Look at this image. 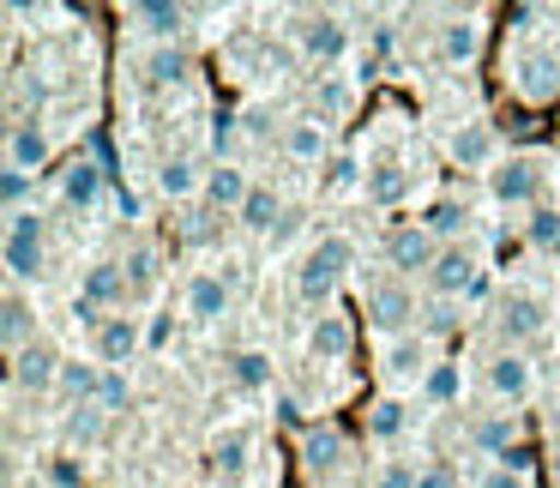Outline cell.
<instances>
[{"mask_svg": "<svg viewBox=\"0 0 560 488\" xmlns=\"http://www.w3.org/2000/svg\"><path fill=\"white\" fill-rule=\"evenodd\" d=\"M194 7H182V0H133L121 13L127 37H139L145 49H163V43H182V31L194 25Z\"/></svg>", "mask_w": 560, "mask_h": 488, "instance_id": "cell-9", "label": "cell"}, {"mask_svg": "<svg viewBox=\"0 0 560 488\" xmlns=\"http://www.w3.org/2000/svg\"><path fill=\"white\" fill-rule=\"evenodd\" d=\"M362 307H368V326H374L380 338H410V332L422 326V295H416V283L392 278V271H380V278L362 283Z\"/></svg>", "mask_w": 560, "mask_h": 488, "instance_id": "cell-3", "label": "cell"}, {"mask_svg": "<svg viewBox=\"0 0 560 488\" xmlns=\"http://www.w3.org/2000/svg\"><path fill=\"white\" fill-rule=\"evenodd\" d=\"M434 362L440 356H434V344H428L422 332H410V338H386V350H380V380H386L392 398H404V392L416 398Z\"/></svg>", "mask_w": 560, "mask_h": 488, "instance_id": "cell-8", "label": "cell"}, {"mask_svg": "<svg viewBox=\"0 0 560 488\" xmlns=\"http://www.w3.org/2000/svg\"><path fill=\"white\" fill-rule=\"evenodd\" d=\"M37 338H43V326H37V302H31V290L7 283V295H0V344H7V356L31 350Z\"/></svg>", "mask_w": 560, "mask_h": 488, "instance_id": "cell-20", "label": "cell"}, {"mask_svg": "<svg viewBox=\"0 0 560 488\" xmlns=\"http://www.w3.org/2000/svg\"><path fill=\"white\" fill-rule=\"evenodd\" d=\"M416 422V398H374L368 404V440H398L404 428Z\"/></svg>", "mask_w": 560, "mask_h": 488, "instance_id": "cell-31", "label": "cell"}, {"mask_svg": "<svg viewBox=\"0 0 560 488\" xmlns=\"http://www.w3.org/2000/svg\"><path fill=\"white\" fill-rule=\"evenodd\" d=\"M182 307H187V319H199V326L223 319L235 307L230 278H223V271H194V278H187V290H182Z\"/></svg>", "mask_w": 560, "mask_h": 488, "instance_id": "cell-23", "label": "cell"}, {"mask_svg": "<svg viewBox=\"0 0 560 488\" xmlns=\"http://www.w3.org/2000/svg\"><path fill=\"white\" fill-rule=\"evenodd\" d=\"M97 386H103V362L97 356H85V362H79V356H67V368H61V398L73 404H97Z\"/></svg>", "mask_w": 560, "mask_h": 488, "instance_id": "cell-32", "label": "cell"}, {"mask_svg": "<svg viewBox=\"0 0 560 488\" xmlns=\"http://www.w3.org/2000/svg\"><path fill=\"white\" fill-rule=\"evenodd\" d=\"M0 259H7V283H37L49 271V218L43 211H13L7 235H0Z\"/></svg>", "mask_w": 560, "mask_h": 488, "instance_id": "cell-4", "label": "cell"}, {"mask_svg": "<svg viewBox=\"0 0 560 488\" xmlns=\"http://www.w3.org/2000/svg\"><path fill=\"white\" fill-rule=\"evenodd\" d=\"M548 175H555V163H548L542 151H506V158L482 175V182H488V199H494V206L536 211L548 199Z\"/></svg>", "mask_w": 560, "mask_h": 488, "instance_id": "cell-2", "label": "cell"}, {"mask_svg": "<svg viewBox=\"0 0 560 488\" xmlns=\"http://www.w3.org/2000/svg\"><path fill=\"white\" fill-rule=\"evenodd\" d=\"M416 488H464V470L452 458H422V483Z\"/></svg>", "mask_w": 560, "mask_h": 488, "instance_id": "cell-45", "label": "cell"}, {"mask_svg": "<svg viewBox=\"0 0 560 488\" xmlns=\"http://www.w3.org/2000/svg\"><path fill=\"white\" fill-rule=\"evenodd\" d=\"M428 290H434L440 302H470V295L482 290V254H476L470 242L446 247V254H440V266L428 271Z\"/></svg>", "mask_w": 560, "mask_h": 488, "instance_id": "cell-13", "label": "cell"}, {"mask_svg": "<svg viewBox=\"0 0 560 488\" xmlns=\"http://www.w3.org/2000/svg\"><path fill=\"white\" fill-rule=\"evenodd\" d=\"M283 211H290V206H283L278 187H271V182H254V194H247V206L235 211V223H242L247 235H266V242H271V230L283 223Z\"/></svg>", "mask_w": 560, "mask_h": 488, "instance_id": "cell-29", "label": "cell"}, {"mask_svg": "<svg viewBox=\"0 0 560 488\" xmlns=\"http://www.w3.org/2000/svg\"><path fill=\"white\" fill-rule=\"evenodd\" d=\"M476 488H530L524 483V452H512L506 464H488V470L476 476Z\"/></svg>", "mask_w": 560, "mask_h": 488, "instance_id": "cell-44", "label": "cell"}, {"mask_svg": "<svg viewBox=\"0 0 560 488\" xmlns=\"http://www.w3.org/2000/svg\"><path fill=\"white\" fill-rule=\"evenodd\" d=\"M43 483L49 488H85V458H79V452H49V458H43Z\"/></svg>", "mask_w": 560, "mask_h": 488, "instance_id": "cell-42", "label": "cell"}, {"mask_svg": "<svg viewBox=\"0 0 560 488\" xmlns=\"http://www.w3.org/2000/svg\"><path fill=\"white\" fill-rule=\"evenodd\" d=\"M295 458H302V470L314 476V483H331V476L350 464V434H343L338 422H314L295 440Z\"/></svg>", "mask_w": 560, "mask_h": 488, "instance_id": "cell-14", "label": "cell"}, {"mask_svg": "<svg viewBox=\"0 0 560 488\" xmlns=\"http://www.w3.org/2000/svg\"><path fill=\"white\" fill-rule=\"evenodd\" d=\"M49 163H55V133L37 115H13V121H7V170L43 175Z\"/></svg>", "mask_w": 560, "mask_h": 488, "instance_id": "cell-15", "label": "cell"}, {"mask_svg": "<svg viewBox=\"0 0 560 488\" xmlns=\"http://www.w3.org/2000/svg\"><path fill=\"white\" fill-rule=\"evenodd\" d=\"M506 85H512V97H524V103H555L560 97V55L548 49V43L518 37L506 49Z\"/></svg>", "mask_w": 560, "mask_h": 488, "instance_id": "cell-6", "label": "cell"}, {"mask_svg": "<svg viewBox=\"0 0 560 488\" xmlns=\"http://www.w3.org/2000/svg\"><path fill=\"white\" fill-rule=\"evenodd\" d=\"M482 37H488L482 13H446V25L434 31V49L446 67H470L476 55H482Z\"/></svg>", "mask_w": 560, "mask_h": 488, "instance_id": "cell-21", "label": "cell"}, {"mask_svg": "<svg viewBox=\"0 0 560 488\" xmlns=\"http://www.w3.org/2000/svg\"><path fill=\"white\" fill-rule=\"evenodd\" d=\"M548 319H555V302H548L542 290H530V283H506V290H494V302H488V326H494L500 350L536 344L548 332Z\"/></svg>", "mask_w": 560, "mask_h": 488, "instance_id": "cell-1", "label": "cell"}, {"mask_svg": "<svg viewBox=\"0 0 560 488\" xmlns=\"http://www.w3.org/2000/svg\"><path fill=\"white\" fill-rule=\"evenodd\" d=\"M350 350H355V319L350 314H314L307 319V356L314 362H326V368H338V362H350Z\"/></svg>", "mask_w": 560, "mask_h": 488, "instance_id": "cell-19", "label": "cell"}, {"mask_svg": "<svg viewBox=\"0 0 560 488\" xmlns=\"http://www.w3.org/2000/svg\"><path fill=\"white\" fill-rule=\"evenodd\" d=\"M247 194H254V175H247V163L223 158V163H211V170H206V206H211V211L235 218V211L247 206Z\"/></svg>", "mask_w": 560, "mask_h": 488, "instance_id": "cell-24", "label": "cell"}, {"mask_svg": "<svg viewBox=\"0 0 560 488\" xmlns=\"http://www.w3.org/2000/svg\"><path fill=\"white\" fill-rule=\"evenodd\" d=\"M206 170L211 163H199V158H163V170H158V194L163 199H206Z\"/></svg>", "mask_w": 560, "mask_h": 488, "instance_id": "cell-28", "label": "cell"}, {"mask_svg": "<svg viewBox=\"0 0 560 488\" xmlns=\"http://www.w3.org/2000/svg\"><path fill=\"white\" fill-rule=\"evenodd\" d=\"M555 19H560V7H555Z\"/></svg>", "mask_w": 560, "mask_h": 488, "instance_id": "cell-49", "label": "cell"}, {"mask_svg": "<svg viewBox=\"0 0 560 488\" xmlns=\"http://www.w3.org/2000/svg\"><path fill=\"white\" fill-rule=\"evenodd\" d=\"M446 158L458 163V170H476V175H488L500 158H506V151H500V133H494V121H482V115H476V121H458V127H452V139H446Z\"/></svg>", "mask_w": 560, "mask_h": 488, "instance_id": "cell-16", "label": "cell"}, {"mask_svg": "<svg viewBox=\"0 0 560 488\" xmlns=\"http://www.w3.org/2000/svg\"><path fill=\"white\" fill-rule=\"evenodd\" d=\"M145 344H151V332L139 314H109L91 332V356H97L103 368H133L139 356H145Z\"/></svg>", "mask_w": 560, "mask_h": 488, "instance_id": "cell-11", "label": "cell"}, {"mask_svg": "<svg viewBox=\"0 0 560 488\" xmlns=\"http://www.w3.org/2000/svg\"><path fill=\"white\" fill-rule=\"evenodd\" d=\"M440 254H446V242H440V235L428 230L422 218L392 223V230H386V242H380V259H386V271H392V278H404V283L428 278V271L440 266Z\"/></svg>", "mask_w": 560, "mask_h": 488, "instance_id": "cell-5", "label": "cell"}, {"mask_svg": "<svg viewBox=\"0 0 560 488\" xmlns=\"http://www.w3.org/2000/svg\"><path fill=\"white\" fill-rule=\"evenodd\" d=\"M278 151L290 163H302V170H319V163L331 158V127L319 121V115H290V121L278 127Z\"/></svg>", "mask_w": 560, "mask_h": 488, "instance_id": "cell-17", "label": "cell"}, {"mask_svg": "<svg viewBox=\"0 0 560 488\" xmlns=\"http://www.w3.org/2000/svg\"><path fill=\"white\" fill-rule=\"evenodd\" d=\"M103 428H109V416H103L97 404H79V410H67V440H73V446H97Z\"/></svg>", "mask_w": 560, "mask_h": 488, "instance_id": "cell-41", "label": "cell"}, {"mask_svg": "<svg viewBox=\"0 0 560 488\" xmlns=\"http://www.w3.org/2000/svg\"><path fill=\"white\" fill-rule=\"evenodd\" d=\"M458 398H464V362H446V356H440V362L428 368L416 404H428V410H446V404H458Z\"/></svg>", "mask_w": 560, "mask_h": 488, "instance_id": "cell-30", "label": "cell"}, {"mask_svg": "<svg viewBox=\"0 0 560 488\" xmlns=\"http://www.w3.org/2000/svg\"><path fill=\"white\" fill-rule=\"evenodd\" d=\"M230 380L242 392H271V380H278V374H271V356L266 350H235L230 356Z\"/></svg>", "mask_w": 560, "mask_h": 488, "instance_id": "cell-35", "label": "cell"}, {"mask_svg": "<svg viewBox=\"0 0 560 488\" xmlns=\"http://www.w3.org/2000/svg\"><path fill=\"white\" fill-rule=\"evenodd\" d=\"M97 410H103V416H121V410H133V374H127V368H103Z\"/></svg>", "mask_w": 560, "mask_h": 488, "instance_id": "cell-38", "label": "cell"}, {"mask_svg": "<svg viewBox=\"0 0 560 488\" xmlns=\"http://www.w3.org/2000/svg\"><path fill=\"white\" fill-rule=\"evenodd\" d=\"M290 43L302 49V61H307V67L331 73V67H338L343 55H350V25H343V13H295Z\"/></svg>", "mask_w": 560, "mask_h": 488, "instance_id": "cell-7", "label": "cell"}, {"mask_svg": "<svg viewBox=\"0 0 560 488\" xmlns=\"http://www.w3.org/2000/svg\"><path fill=\"white\" fill-rule=\"evenodd\" d=\"M278 422H290V428H302V434H307V428H314V422H302V404H295V398H290V392H278Z\"/></svg>", "mask_w": 560, "mask_h": 488, "instance_id": "cell-47", "label": "cell"}, {"mask_svg": "<svg viewBox=\"0 0 560 488\" xmlns=\"http://www.w3.org/2000/svg\"><path fill=\"white\" fill-rule=\"evenodd\" d=\"M0 206H7V218H13V211H37V175L0 170Z\"/></svg>", "mask_w": 560, "mask_h": 488, "instance_id": "cell-39", "label": "cell"}, {"mask_svg": "<svg viewBox=\"0 0 560 488\" xmlns=\"http://www.w3.org/2000/svg\"><path fill=\"white\" fill-rule=\"evenodd\" d=\"M314 103H319V121H343V115H350V103H355V91L350 85H338V79L331 73H319V85H314Z\"/></svg>", "mask_w": 560, "mask_h": 488, "instance_id": "cell-40", "label": "cell"}, {"mask_svg": "<svg viewBox=\"0 0 560 488\" xmlns=\"http://www.w3.org/2000/svg\"><path fill=\"white\" fill-rule=\"evenodd\" d=\"M103 194H109V170H103L97 158H79V163H67V170H61V206L97 211Z\"/></svg>", "mask_w": 560, "mask_h": 488, "instance_id": "cell-25", "label": "cell"}, {"mask_svg": "<svg viewBox=\"0 0 560 488\" xmlns=\"http://www.w3.org/2000/svg\"><path fill=\"white\" fill-rule=\"evenodd\" d=\"M458 319H464V302H440V295H434V302H422V326H416V332L440 350V338H452Z\"/></svg>", "mask_w": 560, "mask_h": 488, "instance_id": "cell-37", "label": "cell"}, {"mask_svg": "<svg viewBox=\"0 0 560 488\" xmlns=\"http://www.w3.org/2000/svg\"><path fill=\"white\" fill-rule=\"evenodd\" d=\"M127 295H133V278H127L121 259H91L85 278H79V302H91L103 314V307H127Z\"/></svg>", "mask_w": 560, "mask_h": 488, "instance_id": "cell-22", "label": "cell"}, {"mask_svg": "<svg viewBox=\"0 0 560 488\" xmlns=\"http://www.w3.org/2000/svg\"><path fill=\"white\" fill-rule=\"evenodd\" d=\"M422 223H428V230H434L446 247H458L464 235H470V206H464V199H434V206L422 211Z\"/></svg>", "mask_w": 560, "mask_h": 488, "instance_id": "cell-34", "label": "cell"}, {"mask_svg": "<svg viewBox=\"0 0 560 488\" xmlns=\"http://www.w3.org/2000/svg\"><path fill=\"white\" fill-rule=\"evenodd\" d=\"M512 440H518V410H482V416L464 422V446H470L476 458L506 464L512 458Z\"/></svg>", "mask_w": 560, "mask_h": 488, "instance_id": "cell-18", "label": "cell"}, {"mask_svg": "<svg viewBox=\"0 0 560 488\" xmlns=\"http://www.w3.org/2000/svg\"><path fill=\"white\" fill-rule=\"evenodd\" d=\"M416 483H422V464L416 458H380L374 488H416Z\"/></svg>", "mask_w": 560, "mask_h": 488, "instance_id": "cell-43", "label": "cell"}, {"mask_svg": "<svg viewBox=\"0 0 560 488\" xmlns=\"http://www.w3.org/2000/svg\"><path fill=\"white\" fill-rule=\"evenodd\" d=\"M404 194H410V175H404L398 163H374V170L362 175V199H368V206H380V211L398 206Z\"/></svg>", "mask_w": 560, "mask_h": 488, "instance_id": "cell-33", "label": "cell"}, {"mask_svg": "<svg viewBox=\"0 0 560 488\" xmlns=\"http://www.w3.org/2000/svg\"><path fill=\"white\" fill-rule=\"evenodd\" d=\"M482 386H488V398H494L500 410H506V404L518 410V404L536 392V362L524 350H494L488 368H482Z\"/></svg>", "mask_w": 560, "mask_h": 488, "instance_id": "cell-12", "label": "cell"}, {"mask_svg": "<svg viewBox=\"0 0 560 488\" xmlns=\"http://www.w3.org/2000/svg\"><path fill=\"white\" fill-rule=\"evenodd\" d=\"M61 368H67V356L55 350L49 338H37L31 350H19L13 362H7V386H13V398H49V392H61Z\"/></svg>", "mask_w": 560, "mask_h": 488, "instance_id": "cell-10", "label": "cell"}, {"mask_svg": "<svg viewBox=\"0 0 560 488\" xmlns=\"http://www.w3.org/2000/svg\"><path fill=\"white\" fill-rule=\"evenodd\" d=\"M548 476H555V488H560V446L548 452Z\"/></svg>", "mask_w": 560, "mask_h": 488, "instance_id": "cell-48", "label": "cell"}, {"mask_svg": "<svg viewBox=\"0 0 560 488\" xmlns=\"http://www.w3.org/2000/svg\"><path fill=\"white\" fill-rule=\"evenodd\" d=\"M247 470H254V440H247L242 428H223V434L211 440V476L235 488Z\"/></svg>", "mask_w": 560, "mask_h": 488, "instance_id": "cell-27", "label": "cell"}, {"mask_svg": "<svg viewBox=\"0 0 560 488\" xmlns=\"http://www.w3.org/2000/svg\"><path fill=\"white\" fill-rule=\"evenodd\" d=\"M139 73H145L151 91H175V85H194V55L182 43H163V49H139Z\"/></svg>", "mask_w": 560, "mask_h": 488, "instance_id": "cell-26", "label": "cell"}, {"mask_svg": "<svg viewBox=\"0 0 560 488\" xmlns=\"http://www.w3.org/2000/svg\"><path fill=\"white\" fill-rule=\"evenodd\" d=\"M121 266H127V278H133V290H151V283H158V247H139Z\"/></svg>", "mask_w": 560, "mask_h": 488, "instance_id": "cell-46", "label": "cell"}, {"mask_svg": "<svg viewBox=\"0 0 560 488\" xmlns=\"http://www.w3.org/2000/svg\"><path fill=\"white\" fill-rule=\"evenodd\" d=\"M524 242L560 254V206H555V199H542L536 211H524Z\"/></svg>", "mask_w": 560, "mask_h": 488, "instance_id": "cell-36", "label": "cell"}]
</instances>
